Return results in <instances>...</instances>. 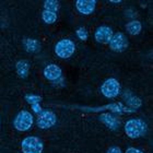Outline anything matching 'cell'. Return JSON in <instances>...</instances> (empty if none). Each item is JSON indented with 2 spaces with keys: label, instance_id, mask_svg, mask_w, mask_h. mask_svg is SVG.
Masks as SVG:
<instances>
[{
  "label": "cell",
  "instance_id": "obj_1",
  "mask_svg": "<svg viewBox=\"0 0 153 153\" xmlns=\"http://www.w3.org/2000/svg\"><path fill=\"white\" fill-rule=\"evenodd\" d=\"M148 130L147 124L141 119L138 118H132L126 123L125 125V132L129 138L137 139L143 136Z\"/></svg>",
  "mask_w": 153,
  "mask_h": 153
},
{
  "label": "cell",
  "instance_id": "obj_2",
  "mask_svg": "<svg viewBox=\"0 0 153 153\" xmlns=\"http://www.w3.org/2000/svg\"><path fill=\"white\" fill-rule=\"evenodd\" d=\"M33 121L34 119H33V115L31 113L27 111H21L14 118L13 125L16 130L27 131L33 126Z\"/></svg>",
  "mask_w": 153,
  "mask_h": 153
},
{
  "label": "cell",
  "instance_id": "obj_3",
  "mask_svg": "<svg viewBox=\"0 0 153 153\" xmlns=\"http://www.w3.org/2000/svg\"><path fill=\"white\" fill-rule=\"evenodd\" d=\"M76 51V45L70 39H61L56 44L55 46V53L58 57L64 58V59H68L69 57L72 56V54Z\"/></svg>",
  "mask_w": 153,
  "mask_h": 153
},
{
  "label": "cell",
  "instance_id": "obj_4",
  "mask_svg": "<svg viewBox=\"0 0 153 153\" xmlns=\"http://www.w3.org/2000/svg\"><path fill=\"white\" fill-rule=\"evenodd\" d=\"M23 153H42L44 149V144L37 137H26L21 143Z\"/></svg>",
  "mask_w": 153,
  "mask_h": 153
},
{
  "label": "cell",
  "instance_id": "obj_5",
  "mask_svg": "<svg viewBox=\"0 0 153 153\" xmlns=\"http://www.w3.org/2000/svg\"><path fill=\"white\" fill-rule=\"evenodd\" d=\"M101 91L105 97L114 99V97H117L120 93V84L116 79L109 78L103 83V85L101 86Z\"/></svg>",
  "mask_w": 153,
  "mask_h": 153
},
{
  "label": "cell",
  "instance_id": "obj_6",
  "mask_svg": "<svg viewBox=\"0 0 153 153\" xmlns=\"http://www.w3.org/2000/svg\"><path fill=\"white\" fill-rule=\"evenodd\" d=\"M56 120H57V118H56V115L54 113L51 112V111H42L37 116V126L42 129H48V128L53 127L55 124H56Z\"/></svg>",
  "mask_w": 153,
  "mask_h": 153
},
{
  "label": "cell",
  "instance_id": "obj_7",
  "mask_svg": "<svg viewBox=\"0 0 153 153\" xmlns=\"http://www.w3.org/2000/svg\"><path fill=\"white\" fill-rule=\"evenodd\" d=\"M108 45L112 51H124L128 47V39L125 36L124 33H120V32L115 33V34H113V37Z\"/></svg>",
  "mask_w": 153,
  "mask_h": 153
},
{
  "label": "cell",
  "instance_id": "obj_8",
  "mask_svg": "<svg viewBox=\"0 0 153 153\" xmlns=\"http://www.w3.org/2000/svg\"><path fill=\"white\" fill-rule=\"evenodd\" d=\"M94 37L101 44H109L113 37V30L108 26H100L94 33Z\"/></svg>",
  "mask_w": 153,
  "mask_h": 153
},
{
  "label": "cell",
  "instance_id": "obj_9",
  "mask_svg": "<svg viewBox=\"0 0 153 153\" xmlns=\"http://www.w3.org/2000/svg\"><path fill=\"white\" fill-rule=\"evenodd\" d=\"M96 6L95 0H78L76 2V10L80 13H82L84 16H89L92 12H94Z\"/></svg>",
  "mask_w": 153,
  "mask_h": 153
},
{
  "label": "cell",
  "instance_id": "obj_10",
  "mask_svg": "<svg viewBox=\"0 0 153 153\" xmlns=\"http://www.w3.org/2000/svg\"><path fill=\"white\" fill-rule=\"evenodd\" d=\"M61 74H62V71L57 65L51 64L46 66L44 69V76L47 80H51V81H56L59 78H61Z\"/></svg>",
  "mask_w": 153,
  "mask_h": 153
},
{
  "label": "cell",
  "instance_id": "obj_11",
  "mask_svg": "<svg viewBox=\"0 0 153 153\" xmlns=\"http://www.w3.org/2000/svg\"><path fill=\"white\" fill-rule=\"evenodd\" d=\"M100 120L102 121L103 124H105L106 126H107L109 129H112V130L118 129L119 125H120V120H119L117 117L113 116L112 114H109V113H103V114H101Z\"/></svg>",
  "mask_w": 153,
  "mask_h": 153
},
{
  "label": "cell",
  "instance_id": "obj_12",
  "mask_svg": "<svg viewBox=\"0 0 153 153\" xmlns=\"http://www.w3.org/2000/svg\"><path fill=\"white\" fill-rule=\"evenodd\" d=\"M125 99V102H126V104H127V107L130 109H134V111H136L137 108H139L141 105H142V101H141L139 97H137V96L132 95V94H128V93H126V95L124 96Z\"/></svg>",
  "mask_w": 153,
  "mask_h": 153
},
{
  "label": "cell",
  "instance_id": "obj_13",
  "mask_svg": "<svg viewBox=\"0 0 153 153\" xmlns=\"http://www.w3.org/2000/svg\"><path fill=\"white\" fill-rule=\"evenodd\" d=\"M23 46L29 53H37L41 49V44L37 39H33V38H25L23 41Z\"/></svg>",
  "mask_w": 153,
  "mask_h": 153
},
{
  "label": "cell",
  "instance_id": "obj_14",
  "mask_svg": "<svg viewBox=\"0 0 153 153\" xmlns=\"http://www.w3.org/2000/svg\"><path fill=\"white\" fill-rule=\"evenodd\" d=\"M16 72L21 78H26L30 72V64L27 60H19L16 65Z\"/></svg>",
  "mask_w": 153,
  "mask_h": 153
},
{
  "label": "cell",
  "instance_id": "obj_15",
  "mask_svg": "<svg viewBox=\"0 0 153 153\" xmlns=\"http://www.w3.org/2000/svg\"><path fill=\"white\" fill-rule=\"evenodd\" d=\"M126 30L131 35H138L141 32V30H142V25H141V23L139 21L134 20V21L126 24Z\"/></svg>",
  "mask_w": 153,
  "mask_h": 153
},
{
  "label": "cell",
  "instance_id": "obj_16",
  "mask_svg": "<svg viewBox=\"0 0 153 153\" xmlns=\"http://www.w3.org/2000/svg\"><path fill=\"white\" fill-rule=\"evenodd\" d=\"M60 8V3L56 1V0H46L44 2V9L46 11H51V12H57Z\"/></svg>",
  "mask_w": 153,
  "mask_h": 153
},
{
  "label": "cell",
  "instance_id": "obj_17",
  "mask_svg": "<svg viewBox=\"0 0 153 153\" xmlns=\"http://www.w3.org/2000/svg\"><path fill=\"white\" fill-rule=\"evenodd\" d=\"M42 19H43V21L45 23H47V24H53L57 20V14L55 12H51V11L44 10L42 12Z\"/></svg>",
  "mask_w": 153,
  "mask_h": 153
},
{
  "label": "cell",
  "instance_id": "obj_18",
  "mask_svg": "<svg viewBox=\"0 0 153 153\" xmlns=\"http://www.w3.org/2000/svg\"><path fill=\"white\" fill-rule=\"evenodd\" d=\"M25 101L29 104L33 105V104H39V102L42 101V96L35 95V94H27L25 95Z\"/></svg>",
  "mask_w": 153,
  "mask_h": 153
},
{
  "label": "cell",
  "instance_id": "obj_19",
  "mask_svg": "<svg viewBox=\"0 0 153 153\" xmlns=\"http://www.w3.org/2000/svg\"><path fill=\"white\" fill-rule=\"evenodd\" d=\"M76 36L81 39V41H86L88 37H89V33L84 27H80V29L76 30Z\"/></svg>",
  "mask_w": 153,
  "mask_h": 153
},
{
  "label": "cell",
  "instance_id": "obj_20",
  "mask_svg": "<svg viewBox=\"0 0 153 153\" xmlns=\"http://www.w3.org/2000/svg\"><path fill=\"white\" fill-rule=\"evenodd\" d=\"M31 107H32V111L34 113H35V114H39V113L42 112V111H43V109H42V106L39 105V104H33V105H31Z\"/></svg>",
  "mask_w": 153,
  "mask_h": 153
},
{
  "label": "cell",
  "instance_id": "obj_21",
  "mask_svg": "<svg viewBox=\"0 0 153 153\" xmlns=\"http://www.w3.org/2000/svg\"><path fill=\"white\" fill-rule=\"evenodd\" d=\"M106 153H123L120 150V148H118V147H111L107 150V152Z\"/></svg>",
  "mask_w": 153,
  "mask_h": 153
},
{
  "label": "cell",
  "instance_id": "obj_22",
  "mask_svg": "<svg viewBox=\"0 0 153 153\" xmlns=\"http://www.w3.org/2000/svg\"><path fill=\"white\" fill-rule=\"evenodd\" d=\"M126 153H143L141 150L137 149V148H129L126 150Z\"/></svg>",
  "mask_w": 153,
  "mask_h": 153
},
{
  "label": "cell",
  "instance_id": "obj_23",
  "mask_svg": "<svg viewBox=\"0 0 153 153\" xmlns=\"http://www.w3.org/2000/svg\"><path fill=\"white\" fill-rule=\"evenodd\" d=\"M112 2L113 3H120L121 1H120V0H112Z\"/></svg>",
  "mask_w": 153,
  "mask_h": 153
},
{
  "label": "cell",
  "instance_id": "obj_24",
  "mask_svg": "<svg viewBox=\"0 0 153 153\" xmlns=\"http://www.w3.org/2000/svg\"><path fill=\"white\" fill-rule=\"evenodd\" d=\"M0 123H1V119H0Z\"/></svg>",
  "mask_w": 153,
  "mask_h": 153
}]
</instances>
